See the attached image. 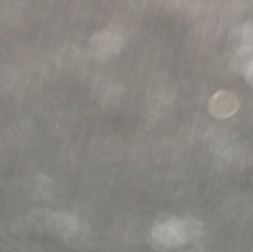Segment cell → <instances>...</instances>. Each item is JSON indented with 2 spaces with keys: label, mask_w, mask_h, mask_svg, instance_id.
<instances>
[{
  "label": "cell",
  "mask_w": 253,
  "mask_h": 252,
  "mask_svg": "<svg viewBox=\"0 0 253 252\" xmlns=\"http://www.w3.org/2000/svg\"><path fill=\"white\" fill-rule=\"evenodd\" d=\"M194 232L195 225L192 222L174 217L156 225L152 230V236L159 244L168 249H174L185 245Z\"/></svg>",
  "instance_id": "1"
},
{
  "label": "cell",
  "mask_w": 253,
  "mask_h": 252,
  "mask_svg": "<svg viewBox=\"0 0 253 252\" xmlns=\"http://www.w3.org/2000/svg\"><path fill=\"white\" fill-rule=\"evenodd\" d=\"M123 44L122 35L116 31L111 30L99 31L91 38L90 53L99 62H106L119 55Z\"/></svg>",
  "instance_id": "2"
},
{
  "label": "cell",
  "mask_w": 253,
  "mask_h": 252,
  "mask_svg": "<svg viewBox=\"0 0 253 252\" xmlns=\"http://www.w3.org/2000/svg\"><path fill=\"white\" fill-rule=\"evenodd\" d=\"M240 107L238 97L231 91H217L209 101V111L217 119H227L234 116Z\"/></svg>",
  "instance_id": "3"
},
{
  "label": "cell",
  "mask_w": 253,
  "mask_h": 252,
  "mask_svg": "<svg viewBox=\"0 0 253 252\" xmlns=\"http://www.w3.org/2000/svg\"><path fill=\"white\" fill-rule=\"evenodd\" d=\"M50 218L54 230L63 237L75 236L79 230V223L73 215L62 212L51 213Z\"/></svg>",
  "instance_id": "4"
},
{
  "label": "cell",
  "mask_w": 253,
  "mask_h": 252,
  "mask_svg": "<svg viewBox=\"0 0 253 252\" xmlns=\"http://www.w3.org/2000/svg\"><path fill=\"white\" fill-rule=\"evenodd\" d=\"M253 52V21L243 25L240 33V41L236 48V55L247 56Z\"/></svg>",
  "instance_id": "5"
},
{
  "label": "cell",
  "mask_w": 253,
  "mask_h": 252,
  "mask_svg": "<svg viewBox=\"0 0 253 252\" xmlns=\"http://www.w3.org/2000/svg\"><path fill=\"white\" fill-rule=\"evenodd\" d=\"M247 82L253 87V58L249 61L244 71Z\"/></svg>",
  "instance_id": "6"
}]
</instances>
